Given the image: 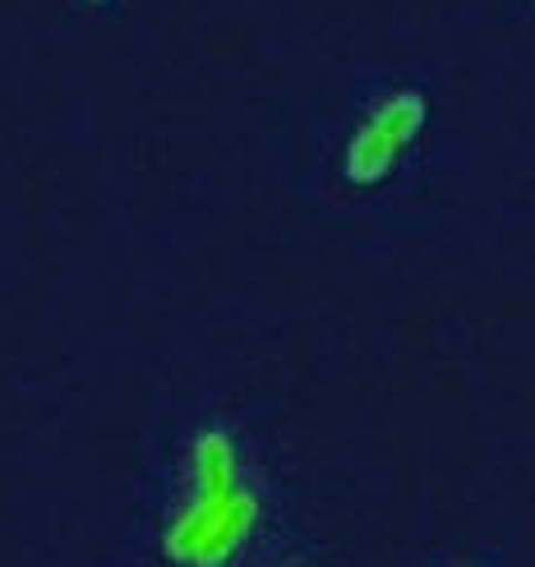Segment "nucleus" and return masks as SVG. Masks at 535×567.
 <instances>
[{
  "instance_id": "obj_1",
  "label": "nucleus",
  "mask_w": 535,
  "mask_h": 567,
  "mask_svg": "<svg viewBox=\"0 0 535 567\" xmlns=\"http://www.w3.org/2000/svg\"><path fill=\"white\" fill-rule=\"evenodd\" d=\"M264 526V494L227 430L194 434L181 462V489L162 526L172 567H232Z\"/></svg>"
},
{
  "instance_id": "obj_2",
  "label": "nucleus",
  "mask_w": 535,
  "mask_h": 567,
  "mask_svg": "<svg viewBox=\"0 0 535 567\" xmlns=\"http://www.w3.org/2000/svg\"><path fill=\"white\" fill-rule=\"evenodd\" d=\"M425 125V97L398 89L383 102H374V111L356 125L351 144H347V181L351 185H379L392 176V166L407 153V144Z\"/></svg>"
},
{
  "instance_id": "obj_3",
  "label": "nucleus",
  "mask_w": 535,
  "mask_h": 567,
  "mask_svg": "<svg viewBox=\"0 0 535 567\" xmlns=\"http://www.w3.org/2000/svg\"><path fill=\"white\" fill-rule=\"evenodd\" d=\"M89 6H102V0H89Z\"/></svg>"
}]
</instances>
